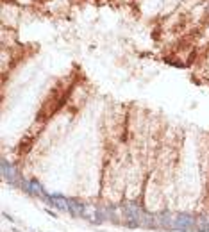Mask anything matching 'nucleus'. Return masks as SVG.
<instances>
[{
  "label": "nucleus",
  "instance_id": "obj_1",
  "mask_svg": "<svg viewBox=\"0 0 209 232\" xmlns=\"http://www.w3.org/2000/svg\"><path fill=\"white\" fill-rule=\"evenodd\" d=\"M32 141H34V137L32 136H29V137H23L21 141H20V147H18V154L20 155H25L31 148H32Z\"/></svg>",
  "mask_w": 209,
  "mask_h": 232
}]
</instances>
